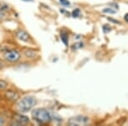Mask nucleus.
Returning a JSON list of instances; mask_svg holds the SVG:
<instances>
[{
	"instance_id": "obj_17",
	"label": "nucleus",
	"mask_w": 128,
	"mask_h": 126,
	"mask_svg": "<svg viewBox=\"0 0 128 126\" xmlns=\"http://www.w3.org/2000/svg\"><path fill=\"white\" fill-rule=\"evenodd\" d=\"M4 17H5V13L3 11V10H1V9H0V20H3Z\"/></svg>"
},
{
	"instance_id": "obj_4",
	"label": "nucleus",
	"mask_w": 128,
	"mask_h": 126,
	"mask_svg": "<svg viewBox=\"0 0 128 126\" xmlns=\"http://www.w3.org/2000/svg\"><path fill=\"white\" fill-rule=\"evenodd\" d=\"M4 58L9 62L16 63L20 59V54L16 49H8L4 53Z\"/></svg>"
},
{
	"instance_id": "obj_12",
	"label": "nucleus",
	"mask_w": 128,
	"mask_h": 126,
	"mask_svg": "<svg viewBox=\"0 0 128 126\" xmlns=\"http://www.w3.org/2000/svg\"><path fill=\"white\" fill-rule=\"evenodd\" d=\"M83 46H84L83 43H76V44H74L73 46H72V49H73V50H76V49H78L82 48Z\"/></svg>"
},
{
	"instance_id": "obj_3",
	"label": "nucleus",
	"mask_w": 128,
	"mask_h": 126,
	"mask_svg": "<svg viewBox=\"0 0 128 126\" xmlns=\"http://www.w3.org/2000/svg\"><path fill=\"white\" fill-rule=\"evenodd\" d=\"M90 123V118L87 116H84V115H77L75 117L71 118L70 119H68V124L71 126L74 125H86Z\"/></svg>"
},
{
	"instance_id": "obj_16",
	"label": "nucleus",
	"mask_w": 128,
	"mask_h": 126,
	"mask_svg": "<svg viewBox=\"0 0 128 126\" xmlns=\"http://www.w3.org/2000/svg\"><path fill=\"white\" fill-rule=\"evenodd\" d=\"M110 26H108V25H104V26H102V30H104V32H110Z\"/></svg>"
},
{
	"instance_id": "obj_22",
	"label": "nucleus",
	"mask_w": 128,
	"mask_h": 126,
	"mask_svg": "<svg viewBox=\"0 0 128 126\" xmlns=\"http://www.w3.org/2000/svg\"><path fill=\"white\" fill-rule=\"evenodd\" d=\"M22 1H23V2H28V3H29V2H34V0H22Z\"/></svg>"
},
{
	"instance_id": "obj_1",
	"label": "nucleus",
	"mask_w": 128,
	"mask_h": 126,
	"mask_svg": "<svg viewBox=\"0 0 128 126\" xmlns=\"http://www.w3.org/2000/svg\"><path fill=\"white\" fill-rule=\"evenodd\" d=\"M37 104V100L32 96H26L20 99L16 105V109L19 113H28L32 110Z\"/></svg>"
},
{
	"instance_id": "obj_21",
	"label": "nucleus",
	"mask_w": 128,
	"mask_h": 126,
	"mask_svg": "<svg viewBox=\"0 0 128 126\" xmlns=\"http://www.w3.org/2000/svg\"><path fill=\"white\" fill-rule=\"evenodd\" d=\"M124 19H125L127 23H128V13H127V14H126V15H125V16H124Z\"/></svg>"
},
{
	"instance_id": "obj_8",
	"label": "nucleus",
	"mask_w": 128,
	"mask_h": 126,
	"mask_svg": "<svg viewBox=\"0 0 128 126\" xmlns=\"http://www.w3.org/2000/svg\"><path fill=\"white\" fill-rule=\"evenodd\" d=\"M23 53L24 56L26 58H28V59H34L36 57L37 55V52L34 50V49H26L22 51Z\"/></svg>"
},
{
	"instance_id": "obj_15",
	"label": "nucleus",
	"mask_w": 128,
	"mask_h": 126,
	"mask_svg": "<svg viewBox=\"0 0 128 126\" xmlns=\"http://www.w3.org/2000/svg\"><path fill=\"white\" fill-rule=\"evenodd\" d=\"M60 3H61V4H62L63 6H70V2L68 0H59Z\"/></svg>"
},
{
	"instance_id": "obj_19",
	"label": "nucleus",
	"mask_w": 128,
	"mask_h": 126,
	"mask_svg": "<svg viewBox=\"0 0 128 126\" xmlns=\"http://www.w3.org/2000/svg\"><path fill=\"white\" fill-rule=\"evenodd\" d=\"M4 67V63L2 61H0V70L3 69Z\"/></svg>"
},
{
	"instance_id": "obj_11",
	"label": "nucleus",
	"mask_w": 128,
	"mask_h": 126,
	"mask_svg": "<svg viewBox=\"0 0 128 126\" xmlns=\"http://www.w3.org/2000/svg\"><path fill=\"white\" fill-rule=\"evenodd\" d=\"M8 86V83L4 80H0V90H4Z\"/></svg>"
},
{
	"instance_id": "obj_13",
	"label": "nucleus",
	"mask_w": 128,
	"mask_h": 126,
	"mask_svg": "<svg viewBox=\"0 0 128 126\" xmlns=\"http://www.w3.org/2000/svg\"><path fill=\"white\" fill-rule=\"evenodd\" d=\"M80 15V9H75L73 10V12H72V15H73V17H79Z\"/></svg>"
},
{
	"instance_id": "obj_7",
	"label": "nucleus",
	"mask_w": 128,
	"mask_h": 126,
	"mask_svg": "<svg viewBox=\"0 0 128 126\" xmlns=\"http://www.w3.org/2000/svg\"><path fill=\"white\" fill-rule=\"evenodd\" d=\"M14 120H15V124L17 125H26L28 124H29L30 122L28 117L20 114V113H18V114L16 115Z\"/></svg>"
},
{
	"instance_id": "obj_14",
	"label": "nucleus",
	"mask_w": 128,
	"mask_h": 126,
	"mask_svg": "<svg viewBox=\"0 0 128 126\" xmlns=\"http://www.w3.org/2000/svg\"><path fill=\"white\" fill-rule=\"evenodd\" d=\"M8 8H9V6L6 4V3H0V9L3 10L4 12H5L6 10L8 9Z\"/></svg>"
},
{
	"instance_id": "obj_5",
	"label": "nucleus",
	"mask_w": 128,
	"mask_h": 126,
	"mask_svg": "<svg viewBox=\"0 0 128 126\" xmlns=\"http://www.w3.org/2000/svg\"><path fill=\"white\" fill-rule=\"evenodd\" d=\"M4 96L8 101L11 102H16L20 100V94L18 92L15 91V90H7L4 93Z\"/></svg>"
},
{
	"instance_id": "obj_2",
	"label": "nucleus",
	"mask_w": 128,
	"mask_h": 126,
	"mask_svg": "<svg viewBox=\"0 0 128 126\" xmlns=\"http://www.w3.org/2000/svg\"><path fill=\"white\" fill-rule=\"evenodd\" d=\"M32 117L40 125L49 124L52 119L50 113L45 108H36L32 112Z\"/></svg>"
},
{
	"instance_id": "obj_9",
	"label": "nucleus",
	"mask_w": 128,
	"mask_h": 126,
	"mask_svg": "<svg viewBox=\"0 0 128 126\" xmlns=\"http://www.w3.org/2000/svg\"><path fill=\"white\" fill-rule=\"evenodd\" d=\"M60 38H61L62 42L66 46H68V34L66 32H62L61 35H60Z\"/></svg>"
},
{
	"instance_id": "obj_10",
	"label": "nucleus",
	"mask_w": 128,
	"mask_h": 126,
	"mask_svg": "<svg viewBox=\"0 0 128 126\" xmlns=\"http://www.w3.org/2000/svg\"><path fill=\"white\" fill-rule=\"evenodd\" d=\"M102 12L107 14H115L116 13V10L112 9V8H105V9H102Z\"/></svg>"
},
{
	"instance_id": "obj_20",
	"label": "nucleus",
	"mask_w": 128,
	"mask_h": 126,
	"mask_svg": "<svg viewBox=\"0 0 128 126\" xmlns=\"http://www.w3.org/2000/svg\"><path fill=\"white\" fill-rule=\"evenodd\" d=\"M4 124V119L2 117H0V125H3Z\"/></svg>"
},
{
	"instance_id": "obj_18",
	"label": "nucleus",
	"mask_w": 128,
	"mask_h": 126,
	"mask_svg": "<svg viewBox=\"0 0 128 126\" xmlns=\"http://www.w3.org/2000/svg\"><path fill=\"white\" fill-rule=\"evenodd\" d=\"M108 20H110V21H113L114 23H120V21H119V20H114V19H112V18H108Z\"/></svg>"
},
{
	"instance_id": "obj_6",
	"label": "nucleus",
	"mask_w": 128,
	"mask_h": 126,
	"mask_svg": "<svg viewBox=\"0 0 128 126\" xmlns=\"http://www.w3.org/2000/svg\"><path fill=\"white\" fill-rule=\"evenodd\" d=\"M16 36L17 37V38L19 39V40L22 41V42H25V43L29 42L31 39L30 35L23 29H18L16 31Z\"/></svg>"
}]
</instances>
